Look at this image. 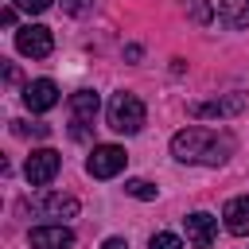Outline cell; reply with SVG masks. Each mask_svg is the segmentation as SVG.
Segmentation results:
<instances>
[{
    "instance_id": "cell-14",
    "label": "cell",
    "mask_w": 249,
    "mask_h": 249,
    "mask_svg": "<svg viewBox=\"0 0 249 249\" xmlns=\"http://www.w3.org/2000/svg\"><path fill=\"white\" fill-rule=\"evenodd\" d=\"M124 195H132V198H144V202H152V198L160 195V187H152L148 179H128V183H124Z\"/></svg>"
},
{
    "instance_id": "cell-16",
    "label": "cell",
    "mask_w": 249,
    "mask_h": 249,
    "mask_svg": "<svg viewBox=\"0 0 249 249\" xmlns=\"http://www.w3.org/2000/svg\"><path fill=\"white\" fill-rule=\"evenodd\" d=\"M148 249H183V241H179L175 233H167V230H160V233H152V241H148Z\"/></svg>"
},
{
    "instance_id": "cell-11",
    "label": "cell",
    "mask_w": 249,
    "mask_h": 249,
    "mask_svg": "<svg viewBox=\"0 0 249 249\" xmlns=\"http://www.w3.org/2000/svg\"><path fill=\"white\" fill-rule=\"evenodd\" d=\"M222 226L233 233V237H249V195H237L226 202L222 210Z\"/></svg>"
},
{
    "instance_id": "cell-6",
    "label": "cell",
    "mask_w": 249,
    "mask_h": 249,
    "mask_svg": "<svg viewBox=\"0 0 249 249\" xmlns=\"http://www.w3.org/2000/svg\"><path fill=\"white\" fill-rule=\"evenodd\" d=\"M245 109V93H226V97H210V101H191V117H214V121H222V117H237Z\"/></svg>"
},
{
    "instance_id": "cell-3",
    "label": "cell",
    "mask_w": 249,
    "mask_h": 249,
    "mask_svg": "<svg viewBox=\"0 0 249 249\" xmlns=\"http://www.w3.org/2000/svg\"><path fill=\"white\" fill-rule=\"evenodd\" d=\"M124 163H128V156H124L121 144H97L89 152V160H86V171L93 179H113V175L124 171Z\"/></svg>"
},
{
    "instance_id": "cell-20",
    "label": "cell",
    "mask_w": 249,
    "mask_h": 249,
    "mask_svg": "<svg viewBox=\"0 0 249 249\" xmlns=\"http://www.w3.org/2000/svg\"><path fill=\"white\" fill-rule=\"evenodd\" d=\"M101 249H128V241H124V237H105Z\"/></svg>"
},
{
    "instance_id": "cell-2",
    "label": "cell",
    "mask_w": 249,
    "mask_h": 249,
    "mask_svg": "<svg viewBox=\"0 0 249 249\" xmlns=\"http://www.w3.org/2000/svg\"><path fill=\"white\" fill-rule=\"evenodd\" d=\"M105 117H109V128H113V132H124V136H136V132L144 128V121H148L144 101H140L136 93H113Z\"/></svg>"
},
{
    "instance_id": "cell-13",
    "label": "cell",
    "mask_w": 249,
    "mask_h": 249,
    "mask_svg": "<svg viewBox=\"0 0 249 249\" xmlns=\"http://www.w3.org/2000/svg\"><path fill=\"white\" fill-rule=\"evenodd\" d=\"M97 93L93 89H78V93H70V113H74V124H89L93 117H97Z\"/></svg>"
},
{
    "instance_id": "cell-15",
    "label": "cell",
    "mask_w": 249,
    "mask_h": 249,
    "mask_svg": "<svg viewBox=\"0 0 249 249\" xmlns=\"http://www.w3.org/2000/svg\"><path fill=\"white\" fill-rule=\"evenodd\" d=\"M187 16H191L195 23H210V16H214V8H210L206 0H187Z\"/></svg>"
},
{
    "instance_id": "cell-8",
    "label": "cell",
    "mask_w": 249,
    "mask_h": 249,
    "mask_svg": "<svg viewBox=\"0 0 249 249\" xmlns=\"http://www.w3.org/2000/svg\"><path fill=\"white\" fill-rule=\"evenodd\" d=\"M183 226H187V241H191L195 249H210V245H214V233H218V218H214V214L195 210V214L183 218Z\"/></svg>"
},
{
    "instance_id": "cell-22",
    "label": "cell",
    "mask_w": 249,
    "mask_h": 249,
    "mask_svg": "<svg viewBox=\"0 0 249 249\" xmlns=\"http://www.w3.org/2000/svg\"><path fill=\"white\" fill-rule=\"evenodd\" d=\"M140 54H144V51H140V47H136V43H128V47H124V58H132V62H136V58H140Z\"/></svg>"
},
{
    "instance_id": "cell-18",
    "label": "cell",
    "mask_w": 249,
    "mask_h": 249,
    "mask_svg": "<svg viewBox=\"0 0 249 249\" xmlns=\"http://www.w3.org/2000/svg\"><path fill=\"white\" fill-rule=\"evenodd\" d=\"M54 0H12V8H23L27 16H39V12H47Z\"/></svg>"
},
{
    "instance_id": "cell-19",
    "label": "cell",
    "mask_w": 249,
    "mask_h": 249,
    "mask_svg": "<svg viewBox=\"0 0 249 249\" xmlns=\"http://www.w3.org/2000/svg\"><path fill=\"white\" fill-rule=\"evenodd\" d=\"M93 8V0H62V12L66 16H86Z\"/></svg>"
},
{
    "instance_id": "cell-4",
    "label": "cell",
    "mask_w": 249,
    "mask_h": 249,
    "mask_svg": "<svg viewBox=\"0 0 249 249\" xmlns=\"http://www.w3.org/2000/svg\"><path fill=\"white\" fill-rule=\"evenodd\" d=\"M58 167H62V156H58L54 148H35V152L27 156V163H23V175H27L31 187H47V183L58 175Z\"/></svg>"
},
{
    "instance_id": "cell-7",
    "label": "cell",
    "mask_w": 249,
    "mask_h": 249,
    "mask_svg": "<svg viewBox=\"0 0 249 249\" xmlns=\"http://www.w3.org/2000/svg\"><path fill=\"white\" fill-rule=\"evenodd\" d=\"M27 206H31L39 218H74V214H78V198H74V195H58V191H47V195L31 198Z\"/></svg>"
},
{
    "instance_id": "cell-5",
    "label": "cell",
    "mask_w": 249,
    "mask_h": 249,
    "mask_svg": "<svg viewBox=\"0 0 249 249\" xmlns=\"http://www.w3.org/2000/svg\"><path fill=\"white\" fill-rule=\"evenodd\" d=\"M16 51L27 54V58H47V54L54 51V35H51V27H43V23H27V27H19V31H16Z\"/></svg>"
},
{
    "instance_id": "cell-1",
    "label": "cell",
    "mask_w": 249,
    "mask_h": 249,
    "mask_svg": "<svg viewBox=\"0 0 249 249\" xmlns=\"http://www.w3.org/2000/svg\"><path fill=\"white\" fill-rule=\"evenodd\" d=\"M237 140L233 132H214V128H202V124H191V128H179L171 136V156L179 163H202V167H218L233 156Z\"/></svg>"
},
{
    "instance_id": "cell-9",
    "label": "cell",
    "mask_w": 249,
    "mask_h": 249,
    "mask_svg": "<svg viewBox=\"0 0 249 249\" xmlns=\"http://www.w3.org/2000/svg\"><path fill=\"white\" fill-rule=\"evenodd\" d=\"M23 105H27L31 113H47V109H54V105H58V86H54L51 78H35V82H27V86H23Z\"/></svg>"
},
{
    "instance_id": "cell-10",
    "label": "cell",
    "mask_w": 249,
    "mask_h": 249,
    "mask_svg": "<svg viewBox=\"0 0 249 249\" xmlns=\"http://www.w3.org/2000/svg\"><path fill=\"white\" fill-rule=\"evenodd\" d=\"M31 249H70L74 245V230H66L62 222H51V226H35L27 233Z\"/></svg>"
},
{
    "instance_id": "cell-17",
    "label": "cell",
    "mask_w": 249,
    "mask_h": 249,
    "mask_svg": "<svg viewBox=\"0 0 249 249\" xmlns=\"http://www.w3.org/2000/svg\"><path fill=\"white\" fill-rule=\"evenodd\" d=\"M12 132L16 136H47L51 128L47 124H27V121H12Z\"/></svg>"
},
{
    "instance_id": "cell-12",
    "label": "cell",
    "mask_w": 249,
    "mask_h": 249,
    "mask_svg": "<svg viewBox=\"0 0 249 249\" xmlns=\"http://www.w3.org/2000/svg\"><path fill=\"white\" fill-rule=\"evenodd\" d=\"M218 19L230 31H245L249 27V0H218Z\"/></svg>"
},
{
    "instance_id": "cell-21",
    "label": "cell",
    "mask_w": 249,
    "mask_h": 249,
    "mask_svg": "<svg viewBox=\"0 0 249 249\" xmlns=\"http://www.w3.org/2000/svg\"><path fill=\"white\" fill-rule=\"evenodd\" d=\"M0 23L12 27V23H16V8H4V12H0Z\"/></svg>"
}]
</instances>
